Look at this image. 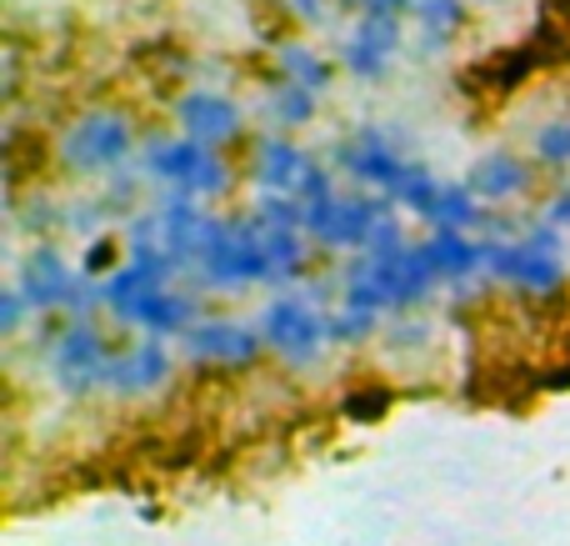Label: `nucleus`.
Segmentation results:
<instances>
[{
	"label": "nucleus",
	"mask_w": 570,
	"mask_h": 546,
	"mask_svg": "<svg viewBox=\"0 0 570 546\" xmlns=\"http://www.w3.org/2000/svg\"><path fill=\"white\" fill-rule=\"evenodd\" d=\"M315 106H321V96H311V90L291 86V80H281V86L271 90V116L281 120V130H285V126H305V120L315 116Z\"/></svg>",
	"instance_id": "obj_22"
},
{
	"label": "nucleus",
	"mask_w": 570,
	"mask_h": 546,
	"mask_svg": "<svg viewBox=\"0 0 570 546\" xmlns=\"http://www.w3.org/2000/svg\"><path fill=\"white\" fill-rule=\"evenodd\" d=\"M535 160L551 170H570V120H551L535 130Z\"/></svg>",
	"instance_id": "obj_24"
},
{
	"label": "nucleus",
	"mask_w": 570,
	"mask_h": 546,
	"mask_svg": "<svg viewBox=\"0 0 570 546\" xmlns=\"http://www.w3.org/2000/svg\"><path fill=\"white\" fill-rule=\"evenodd\" d=\"M391 201L385 196H341V191H331V196L311 201L305 206V241H315V246L325 251H371L375 236H381V226L391 221Z\"/></svg>",
	"instance_id": "obj_4"
},
{
	"label": "nucleus",
	"mask_w": 570,
	"mask_h": 546,
	"mask_svg": "<svg viewBox=\"0 0 570 546\" xmlns=\"http://www.w3.org/2000/svg\"><path fill=\"white\" fill-rule=\"evenodd\" d=\"M130 146H136V130L120 110H86L60 130V160L80 176H106V170L126 166Z\"/></svg>",
	"instance_id": "obj_8"
},
{
	"label": "nucleus",
	"mask_w": 570,
	"mask_h": 546,
	"mask_svg": "<svg viewBox=\"0 0 570 546\" xmlns=\"http://www.w3.org/2000/svg\"><path fill=\"white\" fill-rule=\"evenodd\" d=\"M146 170L156 181H166L176 196L186 201H210L220 196V191L230 186V166L216 156L210 146H200V140L190 136H156L146 140Z\"/></svg>",
	"instance_id": "obj_6"
},
{
	"label": "nucleus",
	"mask_w": 570,
	"mask_h": 546,
	"mask_svg": "<svg viewBox=\"0 0 570 546\" xmlns=\"http://www.w3.org/2000/svg\"><path fill=\"white\" fill-rule=\"evenodd\" d=\"M250 170H256V181H261V191H266V196H291V201H301V191H305V181H311L315 160L305 156L295 140L266 136V140H256Z\"/></svg>",
	"instance_id": "obj_15"
},
{
	"label": "nucleus",
	"mask_w": 570,
	"mask_h": 546,
	"mask_svg": "<svg viewBox=\"0 0 570 546\" xmlns=\"http://www.w3.org/2000/svg\"><path fill=\"white\" fill-rule=\"evenodd\" d=\"M110 316L120 326H136L146 331L150 341H166V337H186L190 326L200 321V301L190 291H176V286H160V291H146V296H130L126 306H116Z\"/></svg>",
	"instance_id": "obj_11"
},
{
	"label": "nucleus",
	"mask_w": 570,
	"mask_h": 546,
	"mask_svg": "<svg viewBox=\"0 0 570 546\" xmlns=\"http://www.w3.org/2000/svg\"><path fill=\"white\" fill-rule=\"evenodd\" d=\"M285 10H295V16L305 20V26H315V20L325 16V0H281Z\"/></svg>",
	"instance_id": "obj_26"
},
{
	"label": "nucleus",
	"mask_w": 570,
	"mask_h": 546,
	"mask_svg": "<svg viewBox=\"0 0 570 546\" xmlns=\"http://www.w3.org/2000/svg\"><path fill=\"white\" fill-rule=\"evenodd\" d=\"M551 226H566V231H570V191H561V196H556V206H551Z\"/></svg>",
	"instance_id": "obj_27"
},
{
	"label": "nucleus",
	"mask_w": 570,
	"mask_h": 546,
	"mask_svg": "<svg viewBox=\"0 0 570 546\" xmlns=\"http://www.w3.org/2000/svg\"><path fill=\"white\" fill-rule=\"evenodd\" d=\"M170 371H176V361H170V351L160 347V341H136V347L116 351V361H110V377H106V391L120 401H140V397H156L160 387L170 381Z\"/></svg>",
	"instance_id": "obj_13"
},
{
	"label": "nucleus",
	"mask_w": 570,
	"mask_h": 546,
	"mask_svg": "<svg viewBox=\"0 0 570 546\" xmlns=\"http://www.w3.org/2000/svg\"><path fill=\"white\" fill-rule=\"evenodd\" d=\"M190 281L210 291H240L266 281V236H261L256 216H216L200 256L190 261Z\"/></svg>",
	"instance_id": "obj_3"
},
{
	"label": "nucleus",
	"mask_w": 570,
	"mask_h": 546,
	"mask_svg": "<svg viewBox=\"0 0 570 546\" xmlns=\"http://www.w3.org/2000/svg\"><path fill=\"white\" fill-rule=\"evenodd\" d=\"M395 50H401V10L375 6V10H365V16L355 20V30L345 36L341 60H345V70H351V76L375 80V76H385V70H391Z\"/></svg>",
	"instance_id": "obj_12"
},
{
	"label": "nucleus",
	"mask_w": 570,
	"mask_h": 546,
	"mask_svg": "<svg viewBox=\"0 0 570 546\" xmlns=\"http://www.w3.org/2000/svg\"><path fill=\"white\" fill-rule=\"evenodd\" d=\"M335 166H341L355 186H371V191H381V196H391L415 160L405 156V150L395 146V136H385L381 126H361L335 150Z\"/></svg>",
	"instance_id": "obj_10"
},
{
	"label": "nucleus",
	"mask_w": 570,
	"mask_h": 546,
	"mask_svg": "<svg viewBox=\"0 0 570 546\" xmlns=\"http://www.w3.org/2000/svg\"><path fill=\"white\" fill-rule=\"evenodd\" d=\"M266 286H291L305 271V231H266Z\"/></svg>",
	"instance_id": "obj_19"
},
{
	"label": "nucleus",
	"mask_w": 570,
	"mask_h": 546,
	"mask_svg": "<svg viewBox=\"0 0 570 546\" xmlns=\"http://www.w3.org/2000/svg\"><path fill=\"white\" fill-rule=\"evenodd\" d=\"M341 286H345V296H341L345 306H361L371 316H381V311H415L441 286V276L425 261V251L405 241L395 251H365V256H355L345 266Z\"/></svg>",
	"instance_id": "obj_1"
},
{
	"label": "nucleus",
	"mask_w": 570,
	"mask_h": 546,
	"mask_svg": "<svg viewBox=\"0 0 570 546\" xmlns=\"http://www.w3.org/2000/svg\"><path fill=\"white\" fill-rule=\"evenodd\" d=\"M110 361H116V347L106 341V331L96 321H70L60 326V337L46 347V371L66 397H90V391H106Z\"/></svg>",
	"instance_id": "obj_7"
},
{
	"label": "nucleus",
	"mask_w": 570,
	"mask_h": 546,
	"mask_svg": "<svg viewBox=\"0 0 570 546\" xmlns=\"http://www.w3.org/2000/svg\"><path fill=\"white\" fill-rule=\"evenodd\" d=\"M261 337H266V351H276L285 367L305 371L331 347V311L315 306V296L285 291L261 311Z\"/></svg>",
	"instance_id": "obj_5"
},
{
	"label": "nucleus",
	"mask_w": 570,
	"mask_h": 546,
	"mask_svg": "<svg viewBox=\"0 0 570 546\" xmlns=\"http://www.w3.org/2000/svg\"><path fill=\"white\" fill-rule=\"evenodd\" d=\"M421 251L441 281H465L481 266V241H471L465 231H431V236L421 241Z\"/></svg>",
	"instance_id": "obj_17"
},
{
	"label": "nucleus",
	"mask_w": 570,
	"mask_h": 546,
	"mask_svg": "<svg viewBox=\"0 0 570 546\" xmlns=\"http://www.w3.org/2000/svg\"><path fill=\"white\" fill-rule=\"evenodd\" d=\"M180 351H186L190 367H226L240 371L266 351V337L261 326H246V321H226V316H200L196 326L180 337Z\"/></svg>",
	"instance_id": "obj_9"
},
{
	"label": "nucleus",
	"mask_w": 570,
	"mask_h": 546,
	"mask_svg": "<svg viewBox=\"0 0 570 546\" xmlns=\"http://www.w3.org/2000/svg\"><path fill=\"white\" fill-rule=\"evenodd\" d=\"M411 16L421 20V30H425V40H451L455 30L465 26V0H411Z\"/></svg>",
	"instance_id": "obj_21"
},
{
	"label": "nucleus",
	"mask_w": 570,
	"mask_h": 546,
	"mask_svg": "<svg viewBox=\"0 0 570 546\" xmlns=\"http://www.w3.org/2000/svg\"><path fill=\"white\" fill-rule=\"evenodd\" d=\"M26 296H20V291L16 286H10V291H0V331H6V337H16V331H20V316H26Z\"/></svg>",
	"instance_id": "obj_25"
},
{
	"label": "nucleus",
	"mask_w": 570,
	"mask_h": 546,
	"mask_svg": "<svg viewBox=\"0 0 570 546\" xmlns=\"http://www.w3.org/2000/svg\"><path fill=\"white\" fill-rule=\"evenodd\" d=\"M276 66H281V80L311 90V96H325V86H331V66L321 60V50L301 46V40H281V46H276Z\"/></svg>",
	"instance_id": "obj_18"
},
{
	"label": "nucleus",
	"mask_w": 570,
	"mask_h": 546,
	"mask_svg": "<svg viewBox=\"0 0 570 546\" xmlns=\"http://www.w3.org/2000/svg\"><path fill=\"white\" fill-rule=\"evenodd\" d=\"M481 196H475L471 186H441V196H435V206H431V231H471V226H481Z\"/></svg>",
	"instance_id": "obj_20"
},
{
	"label": "nucleus",
	"mask_w": 570,
	"mask_h": 546,
	"mask_svg": "<svg viewBox=\"0 0 570 546\" xmlns=\"http://www.w3.org/2000/svg\"><path fill=\"white\" fill-rule=\"evenodd\" d=\"M176 120L190 140H200L210 150L240 136V106L230 96H220V90H186L176 106Z\"/></svg>",
	"instance_id": "obj_14"
},
{
	"label": "nucleus",
	"mask_w": 570,
	"mask_h": 546,
	"mask_svg": "<svg viewBox=\"0 0 570 546\" xmlns=\"http://www.w3.org/2000/svg\"><path fill=\"white\" fill-rule=\"evenodd\" d=\"M465 186H471L481 201H515L531 191V166H525L521 156H511V150H491V156H481L471 166V181H465Z\"/></svg>",
	"instance_id": "obj_16"
},
{
	"label": "nucleus",
	"mask_w": 570,
	"mask_h": 546,
	"mask_svg": "<svg viewBox=\"0 0 570 546\" xmlns=\"http://www.w3.org/2000/svg\"><path fill=\"white\" fill-rule=\"evenodd\" d=\"M375 321L381 316H371V311H361V306H335L331 311V347H355V341H365L375 331Z\"/></svg>",
	"instance_id": "obj_23"
},
{
	"label": "nucleus",
	"mask_w": 570,
	"mask_h": 546,
	"mask_svg": "<svg viewBox=\"0 0 570 546\" xmlns=\"http://www.w3.org/2000/svg\"><path fill=\"white\" fill-rule=\"evenodd\" d=\"M561 251L566 246L556 226H531L525 236H485L481 271H491L501 286L521 291V296H556L566 286Z\"/></svg>",
	"instance_id": "obj_2"
}]
</instances>
